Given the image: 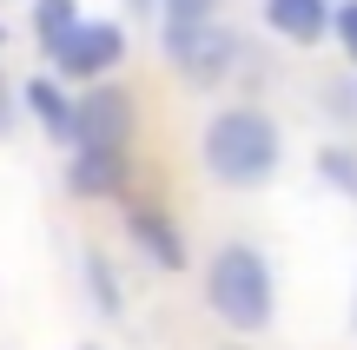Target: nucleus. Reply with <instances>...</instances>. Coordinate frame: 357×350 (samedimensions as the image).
I'll use <instances>...</instances> for the list:
<instances>
[{"label": "nucleus", "instance_id": "nucleus-1", "mask_svg": "<svg viewBox=\"0 0 357 350\" xmlns=\"http://www.w3.org/2000/svg\"><path fill=\"white\" fill-rule=\"evenodd\" d=\"M199 166L218 192H265L284 166V126L271 106L258 100H231L212 106L199 126Z\"/></svg>", "mask_w": 357, "mask_h": 350}, {"label": "nucleus", "instance_id": "nucleus-2", "mask_svg": "<svg viewBox=\"0 0 357 350\" xmlns=\"http://www.w3.org/2000/svg\"><path fill=\"white\" fill-rule=\"evenodd\" d=\"M199 291H205L212 324L231 331V337H265V331L278 324V271H271V258L252 238L212 245V258H205V271H199Z\"/></svg>", "mask_w": 357, "mask_h": 350}, {"label": "nucleus", "instance_id": "nucleus-3", "mask_svg": "<svg viewBox=\"0 0 357 350\" xmlns=\"http://www.w3.org/2000/svg\"><path fill=\"white\" fill-rule=\"evenodd\" d=\"M159 53H166V66L185 79V86L218 93L245 66V33L212 13V20H199V26H159Z\"/></svg>", "mask_w": 357, "mask_h": 350}, {"label": "nucleus", "instance_id": "nucleus-4", "mask_svg": "<svg viewBox=\"0 0 357 350\" xmlns=\"http://www.w3.org/2000/svg\"><path fill=\"white\" fill-rule=\"evenodd\" d=\"M126 53H132V33H126V20H79L73 26V40H66L60 53H53V73L66 79V86H93V79H119V66H126Z\"/></svg>", "mask_w": 357, "mask_h": 350}, {"label": "nucleus", "instance_id": "nucleus-5", "mask_svg": "<svg viewBox=\"0 0 357 350\" xmlns=\"http://www.w3.org/2000/svg\"><path fill=\"white\" fill-rule=\"evenodd\" d=\"M139 139V106L119 79H93V86H73V145H132Z\"/></svg>", "mask_w": 357, "mask_h": 350}, {"label": "nucleus", "instance_id": "nucleus-6", "mask_svg": "<svg viewBox=\"0 0 357 350\" xmlns=\"http://www.w3.org/2000/svg\"><path fill=\"white\" fill-rule=\"evenodd\" d=\"M119 225H126V245L139 251L146 264H153V271H185L192 264V245H185V225L172 218L166 205H159V198H132L126 192V212H119Z\"/></svg>", "mask_w": 357, "mask_h": 350}, {"label": "nucleus", "instance_id": "nucleus-7", "mask_svg": "<svg viewBox=\"0 0 357 350\" xmlns=\"http://www.w3.org/2000/svg\"><path fill=\"white\" fill-rule=\"evenodd\" d=\"M66 192L100 205V198H126L132 192V145H79L66 152Z\"/></svg>", "mask_w": 357, "mask_h": 350}, {"label": "nucleus", "instance_id": "nucleus-8", "mask_svg": "<svg viewBox=\"0 0 357 350\" xmlns=\"http://www.w3.org/2000/svg\"><path fill=\"white\" fill-rule=\"evenodd\" d=\"M20 113L40 126V139L47 145H73V86H66L53 66H40V73H26L20 79Z\"/></svg>", "mask_w": 357, "mask_h": 350}, {"label": "nucleus", "instance_id": "nucleus-9", "mask_svg": "<svg viewBox=\"0 0 357 350\" xmlns=\"http://www.w3.org/2000/svg\"><path fill=\"white\" fill-rule=\"evenodd\" d=\"M331 13L337 0H258V20H265L271 40L311 53V47H331Z\"/></svg>", "mask_w": 357, "mask_h": 350}, {"label": "nucleus", "instance_id": "nucleus-10", "mask_svg": "<svg viewBox=\"0 0 357 350\" xmlns=\"http://www.w3.org/2000/svg\"><path fill=\"white\" fill-rule=\"evenodd\" d=\"M79 291H86V304L106 317V324H119V317H126V285H119V264L106 258L100 245L79 251Z\"/></svg>", "mask_w": 357, "mask_h": 350}, {"label": "nucleus", "instance_id": "nucleus-11", "mask_svg": "<svg viewBox=\"0 0 357 350\" xmlns=\"http://www.w3.org/2000/svg\"><path fill=\"white\" fill-rule=\"evenodd\" d=\"M79 20H86V7H79V0H26V33H33L40 60H53V53L73 40Z\"/></svg>", "mask_w": 357, "mask_h": 350}, {"label": "nucleus", "instance_id": "nucleus-12", "mask_svg": "<svg viewBox=\"0 0 357 350\" xmlns=\"http://www.w3.org/2000/svg\"><path fill=\"white\" fill-rule=\"evenodd\" d=\"M311 172H318V185H324V192H337V198H351V205H357V145H351V139L318 145Z\"/></svg>", "mask_w": 357, "mask_h": 350}, {"label": "nucleus", "instance_id": "nucleus-13", "mask_svg": "<svg viewBox=\"0 0 357 350\" xmlns=\"http://www.w3.org/2000/svg\"><path fill=\"white\" fill-rule=\"evenodd\" d=\"M331 47L344 53V66L357 73V0H337V13H331Z\"/></svg>", "mask_w": 357, "mask_h": 350}, {"label": "nucleus", "instance_id": "nucleus-14", "mask_svg": "<svg viewBox=\"0 0 357 350\" xmlns=\"http://www.w3.org/2000/svg\"><path fill=\"white\" fill-rule=\"evenodd\" d=\"M212 13H218V0H159V26H199Z\"/></svg>", "mask_w": 357, "mask_h": 350}, {"label": "nucleus", "instance_id": "nucleus-15", "mask_svg": "<svg viewBox=\"0 0 357 350\" xmlns=\"http://www.w3.org/2000/svg\"><path fill=\"white\" fill-rule=\"evenodd\" d=\"M20 119H26V113H20V79H7V73H0V139H7Z\"/></svg>", "mask_w": 357, "mask_h": 350}, {"label": "nucleus", "instance_id": "nucleus-16", "mask_svg": "<svg viewBox=\"0 0 357 350\" xmlns=\"http://www.w3.org/2000/svg\"><path fill=\"white\" fill-rule=\"evenodd\" d=\"M331 113H344V119H357V73L344 79V86H331Z\"/></svg>", "mask_w": 357, "mask_h": 350}, {"label": "nucleus", "instance_id": "nucleus-17", "mask_svg": "<svg viewBox=\"0 0 357 350\" xmlns=\"http://www.w3.org/2000/svg\"><path fill=\"white\" fill-rule=\"evenodd\" d=\"M126 7V20H159V0H119Z\"/></svg>", "mask_w": 357, "mask_h": 350}, {"label": "nucleus", "instance_id": "nucleus-18", "mask_svg": "<svg viewBox=\"0 0 357 350\" xmlns=\"http://www.w3.org/2000/svg\"><path fill=\"white\" fill-rule=\"evenodd\" d=\"M7 40H13V26H7V20H0V53H7Z\"/></svg>", "mask_w": 357, "mask_h": 350}, {"label": "nucleus", "instance_id": "nucleus-19", "mask_svg": "<svg viewBox=\"0 0 357 350\" xmlns=\"http://www.w3.org/2000/svg\"><path fill=\"white\" fill-rule=\"evenodd\" d=\"M351 337H357V291H351Z\"/></svg>", "mask_w": 357, "mask_h": 350}, {"label": "nucleus", "instance_id": "nucleus-20", "mask_svg": "<svg viewBox=\"0 0 357 350\" xmlns=\"http://www.w3.org/2000/svg\"><path fill=\"white\" fill-rule=\"evenodd\" d=\"M79 350H100V344H79Z\"/></svg>", "mask_w": 357, "mask_h": 350}, {"label": "nucleus", "instance_id": "nucleus-21", "mask_svg": "<svg viewBox=\"0 0 357 350\" xmlns=\"http://www.w3.org/2000/svg\"><path fill=\"white\" fill-rule=\"evenodd\" d=\"M0 7H7V0H0Z\"/></svg>", "mask_w": 357, "mask_h": 350}]
</instances>
